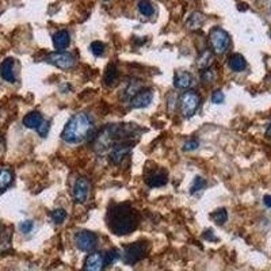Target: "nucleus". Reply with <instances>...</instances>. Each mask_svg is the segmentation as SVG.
I'll return each mask as SVG.
<instances>
[{
  "instance_id": "obj_1",
  "label": "nucleus",
  "mask_w": 271,
  "mask_h": 271,
  "mask_svg": "<svg viewBox=\"0 0 271 271\" xmlns=\"http://www.w3.org/2000/svg\"><path fill=\"white\" fill-rule=\"evenodd\" d=\"M106 221L110 231L118 236L130 233L137 226V217L129 203H113L107 210Z\"/></svg>"
},
{
  "instance_id": "obj_2",
  "label": "nucleus",
  "mask_w": 271,
  "mask_h": 271,
  "mask_svg": "<svg viewBox=\"0 0 271 271\" xmlns=\"http://www.w3.org/2000/svg\"><path fill=\"white\" fill-rule=\"evenodd\" d=\"M93 120L86 113H77L71 118L61 133V139L67 144H79L93 132Z\"/></svg>"
},
{
  "instance_id": "obj_3",
  "label": "nucleus",
  "mask_w": 271,
  "mask_h": 271,
  "mask_svg": "<svg viewBox=\"0 0 271 271\" xmlns=\"http://www.w3.org/2000/svg\"><path fill=\"white\" fill-rule=\"evenodd\" d=\"M134 136V127L125 123L118 125H109L102 130L100 134L95 140V149L98 152L109 150L113 145L122 143V141H130V137Z\"/></svg>"
},
{
  "instance_id": "obj_4",
  "label": "nucleus",
  "mask_w": 271,
  "mask_h": 271,
  "mask_svg": "<svg viewBox=\"0 0 271 271\" xmlns=\"http://www.w3.org/2000/svg\"><path fill=\"white\" fill-rule=\"evenodd\" d=\"M210 44H212V48H213L214 53L217 54H224L228 49H229V45H231V37L229 34L225 31L224 29L221 27H214L212 31H210Z\"/></svg>"
},
{
  "instance_id": "obj_5",
  "label": "nucleus",
  "mask_w": 271,
  "mask_h": 271,
  "mask_svg": "<svg viewBox=\"0 0 271 271\" xmlns=\"http://www.w3.org/2000/svg\"><path fill=\"white\" fill-rule=\"evenodd\" d=\"M148 243L139 242V243H132L129 244L125 251H123V262L126 265H134L136 262H139L144 258L147 252H148Z\"/></svg>"
},
{
  "instance_id": "obj_6",
  "label": "nucleus",
  "mask_w": 271,
  "mask_h": 271,
  "mask_svg": "<svg viewBox=\"0 0 271 271\" xmlns=\"http://www.w3.org/2000/svg\"><path fill=\"white\" fill-rule=\"evenodd\" d=\"M201 98L194 91H187L180 97V110L185 118H190L196 114V111L199 107Z\"/></svg>"
},
{
  "instance_id": "obj_7",
  "label": "nucleus",
  "mask_w": 271,
  "mask_h": 271,
  "mask_svg": "<svg viewBox=\"0 0 271 271\" xmlns=\"http://www.w3.org/2000/svg\"><path fill=\"white\" fill-rule=\"evenodd\" d=\"M134 141H122L118 144L113 145L109 149V159L113 164H120L126 157V155L132 150Z\"/></svg>"
},
{
  "instance_id": "obj_8",
  "label": "nucleus",
  "mask_w": 271,
  "mask_h": 271,
  "mask_svg": "<svg viewBox=\"0 0 271 271\" xmlns=\"http://www.w3.org/2000/svg\"><path fill=\"white\" fill-rule=\"evenodd\" d=\"M48 63L53 64L54 67H57L60 70H71L72 67H75L76 60L75 57L67 52H54L50 53L48 56Z\"/></svg>"
},
{
  "instance_id": "obj_9",
  "label": "nucleus",
  "mask_w": 271,
  "mask_h": 271,
  "mask_svg": "<svg viewBox=\"0 0 271 271\" xmlns=\"http://www.w3.org/2000/svg\"><path fill=\"white\" fill-rule=\"evenodd\" d=\"M97 243H98V237L93 232L80 231L76 233L75 244L80 251H84V252L93 251L95 246H97Z\"/></svg>"
},
{
  "instance_id": "obj_10",
  "label": "nucleus",
  "mask_w": 271,
  "mask_h": 271,
  "mask_svg": "<svg viewBox=\"0 0 271 271\" xmlns=\"http://www.w3.org/2000/svg\"><path fill=\"white\" fill-rule=\"evenodd\" d=\"M90 194V182L86 178H77L74 186V198L77 203H84Z\"/></svg>"
},
{
  "instance_id": "obj_11",
  "label": "nucleus",
  "mask_w": 271,
  "mask_h": 271,
  "mask_svg": "<svg viewBox=\"0 0 271 271\" xmlns=\"http://www.w3.org/2000/svg\"><path fill=\"white\" fill-rule=\"evenodd\" d=\"M153 100V93L150 90L139 91L132 99H130V106L133 109H144L148 107Z\"/></svg>"
},
{
  "instance_id": "obj_12",
  "label": "nucleus",
  "mask_w": 271,
  "mask_h": 271,
  "mask_svg": "<svg viewBox=\"0 0 271 271\" xmlns=\"http://www.w3.org/2000/svg\"><path fill=\"white\" fill-rule=\"evenodd\" d=\"M104 258L100 252H93L87 256L86 263H84V271H103Z\"/></svg>"
},
{
  "instance_id": "obj_13",
  "label": "nucleus",
  "mask_w": 271,
  "mask_h": 271,
  "mask_svg": "<svg viewBox=\"0 0 271 271\" xmlns=\"http://www.w3.org/2000/svg\"><path fill=\"white\" fill-rule=\"evenodd\" d=\"M0 76L3 80L8 83H15V74H14V58H6L0 65Z\"/></svg>"
},
{
  "instance_id": "obj_14",
  "label": "nucleus",
  "mask_w": 271,
  "mask_h": 271,
  "mask_svg": "<svg viewBox=\"0 0 271 271\" xmlns=\"http://www.w3.org/2000/svg\"><path fill=\"white\" fill-rule=\"evenodd\" d=\"M193 83H194V77L189 72L182 71V72L175 74V77H173V86H175V88H178V90H186V88L191 87Z\"/></svg>"
},
{
  "instance_id": "obj_15",
  "label": "nucleus",
  "mask_w": 271,
  "mask_h": 271,
  "mask_svg": "<svg viewBox=\"0 0 271 271\" xmlns=\"http://www.w3.org/2000/svg\"><path fill=\"white\" fill-rule=\"evenodd\" d=\"M167 173L164 172L163 170H157V171H153L147 176V185L150 186V187H162L167 183Z\"/></svg>"
},
{
  "instance_id": "obj_16",
  "label": "nucleus",
  "mask_w": 271,
  "mask_h": 271,
  "mask_svg": "<svg viewBox=\"0 0 271 271\" xmlns=\"http://www.w3.org/2000/svg\"><path fill=\"white\" fill-rule=\"evenodd\" d=\"M53 45L56 49H65L67 47H70L71 35L67 30H58L57 33L53 34Z\"/></svg>"
},
{
  "instance_id": "obj_17",
  "label": "nucleus",
  "mask_w": 271,
  "mask_h": 271,
  "mask_svg": "<svg viewBox=\"0 0 271 271\" xmlns=\"http://www.w3.org/2000/svg\"><path fill=\"white\" fill-rule=\"evenodd\" d=\"M44 121L45 120H44V117H42L40 111H31V113L25 116L24 125L26 127H29V129H35L37 130V127L40 126Z\"/></svg>"
},
{
  "instance_id": "obj_18",
  "label": "nucleus",
  "mask_w": 271,
  "mask_h": 271,
  "mask_svg": "<svg viewBox=\"0 0 271 271\" xmlns=\"http://www.w3.org/2000/svg\"><path fill=\"white\" fill-rule=\"evenodd\" d=\"M229 67L235 72H243L247 68V61H246V58L243 57L242 54L236 53V54H232L231 58H229Z\"/></svg>"
},
{
  "instance_id": "obj_19",
  "label": "nucleus",
  "mask_w": 271,
  "mask_h": 271,
  "mask_svg": "<svg viewBox=\"0 0 271 271\" xmlns=\"http://www.w3.org/2000/svg\"><path fill=\"white\" fill-rule=\"evenodd\" d=\"M212 63H213V54H212V52H209V50H205V52H202L201 56L197 60V67L199 70L205 71L210 68Z\"/></svg>"
},
{
  "instance_id": "obj_20",
  "label": "nucleus",
  "mask_w": 271,
  "mask_h": 271,
  "mask_svg": "<svg viewBox=\"0 0 271 271\" xmlns=\"http://www.w3.org/2000/svg\"><path fill=\"white\" fill-rule=\"evenodd\" d=\"M12 179H14V176H12V172L10 170H7V168L0 170V194L11 185Z\"/></svg>"
},
{
  "instance_id": "obj_21",
  "label": "nucleus",
  "mask_w": 271,
  "mask_h": 271,
  "mask_svg": "<svg viewBox=\"0 0 271 271\" xmlns=\"http://www.w3.org/2000/svg\"><path fill=\"white\" fill-rule=\"evenodd\" d=\"M117 79H118V71H117L116 65L110 64L106 70V74H104V83H106V86H113Z\"/></svg>"
},
{
  "instance_id": "obj_22",
  "label": "nucleus",
  "mask_w": 271,
  "mask_h": 271,
  "mask_svg": "<svg viewBox=\"0 0 271 271\" xmlns=\"http://www.w3.org/2000/svg\"><path fill=\"white\" fill-rule=\"evenodd\" d=\"M203 21H205V18H203L201 12H194L190 17V19H189V22H187V27L191 30L199 29L202 24H203Z\"/></svg>"
},
{
  "instance_id": "obj_23",
  "label": "nucleus",
  "mask_w": 271,
  "mask_h": 271,
  "mask_svg": "<svg viewBox=\"0 0 271 271\" xmlns=\"http://www.w3.org/2000/svg\"><path fill=\"white\" fill-rule=\"evenodd\" d=\"M139 11L144 15V17H150L155 14V7L152 6V3L148 0H140L139 1Z\"/></svg>"
},
{
  "instance_id": "obj_24",
  "label": "nucleus",
  "mask_w": 271,
  "mask_h": 271,
  "mask_svg": "<svg viewBox=\"0 0 271 271\" xmlns=\"http://www.w3.org/2000/svg\"><path fill=\"white\" fill-rule=\"evenodd\" d=\"M212 219L214 220V222L217 225H222L226 222V220H228V212H226V209L221 208L217 209L216 212L212 213Z\"/></svg>"
},
{
  "instance_id": "obj_25",
  "label": "nucleus",
  "mask_w": 271,
  "mask_h": 271,
  "mask_svg": "<svg viewBox=\"0 0 271 271\" xmlns=\"http://www.w3.org/2000/svg\"><path fill=\"white\" fill-rule=\"evenodd\" d=\"M206 187V180L201 176H196L194 180H193V185L190 187V193L191 194H196L198 191H202L203 189Z\"/></svg>"
},
{
  "instance_id": "obj_26",
  "label": "nucleus",
  "mask_w": 271,
  "mask_h": 271,
  "mask_svg": "<svg viewBox=\"0 0 271 271\" xmlns=\"http://www.w3.org/2000/svg\"><path fill=\"white\" fill-rule=\"evenodd\" d=\"M50 217L56 222V224H63L65 219H67V212L64 209H56L50 213Z\"/></svg>"
},
{
  "instance_id": "obj_27",
  "label": "nucleus",
  "mask_w": 271,
  "mask_h": 271,
  "mask_svg": "<svg viewBox=\"0 0 271 271\" xmlns=\"http://www.w3.org/2000/svg\"><path fill=\"white\" fill-rule=\"evenodd\" d=\"M90 49H91L94 56H102L104 52L103 42H100V41H94L93 44L90 45Z\"/></svg>"
},
{
  "instance_id": "obj_28",
  "label": "nucleus",
  "mask_w": 271,
  "mask_h": 271,
  "mask_svg": "<svg viewBox=\"0 0 271 271\" xmlns=\"http://www.w3.org/2000/svg\"><path fill=\"white\" fill-rule=\"evenodd\" d=\"M216 79H217V74H216V71L210 70V68L203 71V74H202V80L205 81V83H213Z\"/></svg>"
},
{
  "instance_id": "obj_29",
  "label": "nucleus",
  "mask_w": 271,
  "mask_h": 271,
  "mask_svg": "<svg viewBox=\"0 0 271 271\" xmlns=\"http://www.w3.org/2000/svg\"><path fill=\"white\" fill-rule=\"evenodd\" d=\"M104 263L106 265H113L116 260H118V258H120V255H118V252H117L116 249H110L107 254L104 255Z\"/></svg>"
},
{
  "instance_id": "obj_30",
  "label": "nucleus",
  "mask_w": 271,
  "mask_h": 271,
  "mask_svg": "<svg viewBox=\"0 0 271 271\" xmlns=\"http://www.w3.org/2000/svg\"><path fill=\"white\" fill-rule=\"evenodd\" d=\"M224 100H225L224 93H222L221 90H217V91H214L213 95H212V102H213L214 104L224 103Z\"/></svg>"
},
{
  "instance_id": "obj_31",
  "label": "nucleus",
  "mask_w": 271,
  "mask_h": 271,
  "mask_svg": "<svg viewBox=\"0 0 271 271\" xmlns=\"http://www.w3.org/2000/svg\"><path fill=\"white\" fill-rule=\"evenodd\" d=\"M49 127H50V123L48 121H44L40 126L37 127V132H38L41 137H47L48 132H49Z\"/></svg>"
},
{
  "instance_id": "obj_32",
  "label": "nucleus",
  "mask_w": 271,
  "mask_h": 271,
  "mask_svg": "<svg viewBox=\"0 0 271 271\" xmlns=\"http://www.w3.org/2000/svg\"><path fill=\"white\" fill-rule=\"evenodd\" d=\"M198 147H199V141H198V140H189V141H186L185 145H183V150L190 152V150H196Z\"/></svg>"
},
{
  "instance_id": "obj_33",
  "label": "nucleus",
  "mask_w": 271,
  "mask_h": 271,
  "mask_svg": "<svg viewBox=\"0 0 271 271\" xmlns=\"http://www.w3.org/2000/svg\"><path fill=\"white\" fill-rule=\"evenodd\" d=\"M33 226H34V224H33V221H24V222H21V225H19V229H21V232L22 233H30L31 232V229H33Z\"/></svg>"
},
{
  "instance_id": "obj_34",
  "label": "nucleus",
  "mask_w": 271,
  "mask_h": 271,
  "mask_svg": "<svg viewBox=\"0 0 271 271\" xmlns=\"http://www.w3.org/2000/svg\"><path fill=\"white\" fill-rule=\"evenodd\" d=\"M263 203H265V206H267V208H271V196H265Z\"/></svg>"
},
{
  "instance_id": "obj_35",
  "label": "nucleus",
  "mask_w": 271,
  "mask_h": 271,
  "mask_svg": "<svg viewBox=\"0 0 271 271\" xmlns=\"http://www.w3.org/2000/svg\"><path fill=\"white\" fill-rule=\"evenodd\" d=\"M266 136H267V137H270V139H271V123H270V126L267 127V130H266Z\"/></svg>"
},
{
  "instance_id": "obj_36",
  "label": "nucleus",
  "mask_w": 271,
  "mask_h": 271,
  "mask_svg": "<svg viewBox=\"0 0 271 271\" xmlns=\"http://www.w3.org/2000/svg\"><path fill=\"white\" fill-rule=\"evenodd\" d=\"M0 141H1V137H0Z\"/></svg>"
}]
</instances>
